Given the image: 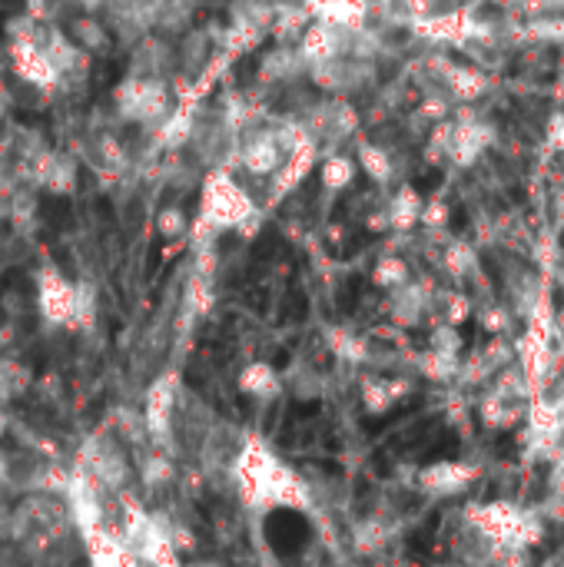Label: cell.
Returning a JSON list of instances; mask_svg holds the SVG:
<instances>
[{"mask_svg": "<svg viewBox=\"0 0 564 567\" xmlns=\"http://www.w3.org/2000/svg\"><path fill=\"white\" fill-rule=\"evenodd\" d=\"M229 475L236 482L239 502L256 515L312 512L309 482L289 462H283L259 435H243Z\"/></svg>", "mask_w": 564, "mask_h": 567, "instance_id": "cell-1", "label": "cell"}, {"mask_svg": "<svg viewBox=\"0 0 564 567\" xmlns=\"http://www.w3.org/2000/svg\"><path fill=\"white\" fill-rule=\"evenodd\" d=\"M259 219L263 216H259L249 189H243V183L229 169H213L203 179V189H199V216H196V223L189 229L199 239L196 249H206V243L216 239L219 233L253 236L259 229Z\"/></svg>", "mask_w": 564, "mask_h": 567, "instance_id": "cell-2", "label": "cell"}, {"mask_svg": "<svg viewBox=\"0 0 564 567\" xmlns=\"http://www.w3.org/2000/svg\"><path fill=\"white\" fill-rule=\"evenodd\" d=\"M37 312L60 329H90L96 319V292L90 282H70L57 266L37 272Z\"/></svg>", "mask_w": 564, "mask_h": 567, "instance_id": "cell-3", "label": "cell"}, {"mask_svg": "<svg viewBox=\"0 0 564 567\" xmlns=\"http://www.w3.org/2000/svg\"><path fill=\"white\" fill-rule=\"evenodd\" d=\"M113 100L116 116L126 123H160L170 113V86L163 76H126Z\"/></svg>", "mask_w": 564, "mask_h": 567, "instance_id": "cell-4", "label": "cell"}, {"mask_svg": "<svg viewBox=\"0 0 564 567\" xmlns=\"http://www.w3.org/2000/svg\"><path fill=\"white\" fill-rule=\"evenodd\" d=\"M76 468H83L106 495H120L126 488V482L133 478V465H130L123 445L116 439H103V435L83 442Z\"/></svg>", "mask_w": 564, "mask_h": 567, "instance_id": "cell-5", "label": "cell"}, {"mask_svg": "<svg viewBox=\"0 0 564 567\" xmlns=\"http://www.w3.org/2000/svg\"><path fill=\"white\" fill-rule=\"evenodd\" d=\"M176 409H180V379L173 372H163L160 379H153V385L143 395V429L153 442H163L176 422Z\"/></svg>", "mask_w": 564, "mask_h": 567, "instance_id": "cell-6", "label": "cell"}, {"mask_svg": "<svg viewBox=\"0 0 564 567\" xmlns=\"http://www.w3.org/2000/svg\"><path fill=\"white\" fill-rule=\"evenodd\" d=\"M83 551H86V567H143L126 538L120 535L116 525H93L80 532Z\"/></svg>", "mask_w": 564, "mask_h": 567, "instance_id": "cell-7", "label": "cell"}, {"mask_svg": "<svg viewBox=\"0 0 564 567\" xmlns=\"http://www.w3.org/2000/svg\"><path fill=\"white\" fill-rule=\"evenodd\" d=\"M236 159L249 176H276L286 163V146L279 130H259L246 133L236 146Z\"/></svg>", "mask_w": 564, "mask_h": 567, "instance_id": "cell-8", "label": "cell"}, {"mask_svg": "<svg viewBox=\"0 0 564 567\" xmlns=\"http://www.w3.org/2000/svg\"><path fill=\"white\" fill-rule=\"evenodd\" d=\"M469 522L475 525V532L482 538H489L492 545H505L512 548L525 515L512 505V502H492V505H479L469 512Z\"/></svg>", "mask_w": 564, "mask_h": 567, "instance_id": "cell-9", "label": "cell"}, {"mask_svg": "<svg viewBox=\"0 0 564 567\" xmlns=\"http://www.w3.org/2000/svg\"><path fill=\"white\" fill-rule=\"evenodd\" d=\"M302 7L312 20L339 30H362L369 17V0H302Z\"/></svg>", "mask_w": 564, "mask_h": 567, "instance_id": "cell-10", "label": "cell"}, {"mask_svg": "<svg viewBox=\"0 0 564 567\" xmlns=\"http://www.w3.org/2000/svg\"><path fill=\"white\" fill-rule=\"evenodd\" d=\"M475 478V468L465 462H435L419 472V485L429 495H455Z\"/></svg>", "mask_w": 564, "mask_h": 567, "instance_id": "cell-11", "label": "cell"}, {"mask_svg": "<svg viewBox=\"0 0 564 567\" xmlns=\"http://www.w3.org/2000/svg\"><path fill=\"white\" fill-rule=\"evenodd\" d=\"M442 80L445 90L455 103H475L489 93V76L479 66H459V63H442Z\"/></svg>", "mask_w": 564, "mask_h": 567, "instance_id": "cell-12", "label": "cell"}, {"mask_svg": "<svg viewBox=\"0 0 564 567\" xmlns=\"http://www.w3.org/2000/svg\"><path fill=\"white\" fill-rule=\"evenodd\" d=\"M236 382H239V392L249 395V399H256V402H269V399L283 395V389H286L283 375L269 362H263V359L246 362Z\"/></svg>", "mask_w": 564, "mask_h": 567, "instance_id": "cell-13", "label": "cell"}, {"mask_svg": "<svg viewBox=\"0 0 564 567\" xmlns=\"http://www.w3.org/2000/svg\"><path fill=\"white\" fill-rule=\"evenodd\" d=\"M33 169H37V179L50 189V193H57V196H66V193H73L76 189V163L70 159V156H60V153H40L37 159H33Z\"/></svg>", "mask_w": 564, "mask_h": 567, "instance_id": "cell-14", "label": "cell"}, {"mask_svg": "<svg viewBox=\"0 0 564 567\" xmlns=\"http://www.w3.org/2000/svg\"><path fill=\"white\" fill-rule=\"evenodd\" d=\"M422 206H425V199H422V193H419L416 186H399V189L392 193L389 206L382 209V213H386V226L396 229V233L416 229L419 219H422Z\"/></svg>", "mask_w": 564, "mask_h": 567, "instance_id": "cell-15", "label": "cell"}, {"mask_svg": "<svg viewBox=\"0 0 564 567\" xmlns=\"http://www.w3.org/2000/svg\"><path fill=\"white\" fill-rule=\"evenodd\" d=\"M309 70V63L302 60V53L296 47H283V50H273L266 53L263 60V80L266 83H289L296 80V73Z\"/></svg>", "mask_w": 564, "mask_h": 567, "instance_id": "cell-16", "label": "cell"}, {"mask_svg": "<svg viewBox=\"0 0 564 567\" xmlns=\"http://www.w3.org/2000/svg\"><path fill=\"white\" fill-rule=\"evenodd\" d=\"M356 163H359V166H362V173H366L372 183H379V186L392 183V176H396V163H392L389 150H386V146H379V143L362 140V143H359V150H356Z\"/></svg>", "mask_w": 564, "mask_h": 567, "instance_id": "cell-17", "label": "cell"}, {"mask_svg": "<svg viewBox=\"0 0 564 567\" xmlns=\"http://www.w3.org/2000/svg\"><path fill=\"white\" fill-rule=\"evenodd\" d=\"M562 422H564V412L562 405H555V402H548V399H542V395H535L532 399V405H529V429H532V435L535 439H558L562 435Z\"/></svg>", "mask_w": 564, "mask_h": 567, "instance_id": "cell-18", "label": "cell"}, {"mask_svg": "<svg viewBox=\"0 0 564 567\" xmlns=\"http://www.w3.org/2000/svg\"><path fill=\"white\" fill-rule=\"evenodd\" d=\"M409 392L406 382H389V379H369L362 385V405L372 412V415H386L402 395Z\"/></svg>", "mask_w": 564, "mask_h": 567, "instance_id": "cell-19", "label": "cell"}, {"mask_svg": "<svg viewBox=\"0 0 564 567\" xmlns=\"http://www.w3.org/2000/svg\"><path fill=\"white\" fill-rule=\"evenodd\" d=\"M30 369L17 359H0V405H10L30 392Z\"/></svg>", "mask_w": 564, "mask_h": 567, "instance_id": "cell-20", "label": "cell"}, {"mask_svg": "<svg viewBox=\"0 0 564 567\" xmlns=\"http://www.w3.org/2000/svg\"><path fill=\"white\" fill-rule=\"evenodd\" d=\"M319 176H322V186H326V189L342 193V189H349L352 179H356V159L346 156V153H332V156L322 159Z\"/></svg>", "mask_w": 564, "mask_h": 567, "instance_id": "cell-21", "label": "cell"}, {"mask_svg": "<svg viewBox=\"0 0 564 567\" xmlns=\"http://www.w3.org/2000/svg\"><path fill=\"white\" fill-rule=\"evenodd\" d=\"M372 282L379 286V289H399V286H406L409 282V266H406V259H399V256H386V259H379L376 262V269H372Z\"/></svg>", "mask_w": 564, "mask_h": 567, "instance_id": "cell-22", "label": "cell"}, {"mask_svg": "<svg viewBox=\"0 0 564 567\" xmlns=\"http://www.w3.org/2000/svg\"><path fill=\"white\" fill-rule=\"evenodd\" d=\"M136 472H140L146 488H163L173 478V462L163 452H153V455L143 458V465H136Z\"/></svg>", "mask_w": 564, "mask_h": 567, "instance_id": "cell-23", "label": "cell"}, {"mask_svg": "<svg viewBox=\"0 0 564 567\" xmlns=\"http://www.w3.org/2000/svg\"><path fill=\"white\" fill-rule=\"evenodd\" d=\"M442 262H445V269H449L452 276H469L472 266H475V252H472L469 243H449Z\"/></svg>", "mask_w": 564, "mask_h": 567, "instance_id": "cell-24", "label": "cell"}, {"mask_svg": "<svg viewBox=\"0 0 564 567\" xmlns=\"http://www.w3.org/2000/svg\"><path fill=\"white\" fill-rule=\"evenodd\" d=\"M156 229H160L163 239H180V236L189 233V219H186L183 209L170 206V209H160V213H156Z\"/></svg>", "mask_w": 564, "mask_h": 567, "instance_id": "cell-25", "label": "cell"}, {"mask_svg": "<svg viewBox=\"0 0 564 567\" xmlns=\"http://www.w3.org/2000/svg\"><path fill=\"white\" fill-rule=\"evenodd\" d=\"M110 43V33H106V27H100V23H93V20H80L76 23V47L86 53V50H103Z\"/></svg>", "mask_w": 564, "mask_h": 567, "instance_id": "cell-26", "label": "cell"}, {"mask_svg": "<svg viewBox=\"0 0 564 567\" xmlns=\"http://www.w3.org/2000/svg\"><path fill=\"white\" fill-rule=\"evenodd\" d=\"M432 349L435 352H445V355H459L462 352V336L455 332V326H439L435 332H432Z\"/></svg>", "mask_w": 564, "mask_h": 567, "instance_id": "cell-27", "label": "cell"}, {"mask_svg": "<svg viewBox=\"0 0 564 567\" xmlns=\"http://www.w3.org/2000/svg\"><path fill=\"white\" fill-rule=\"evenodd\" d=\"M419 223H422V226H429V229L445 226V223H449V203H445L442 196L425 199V206H422V219H419Z\"/></svg>", "mask_w": 564, "mask_h": 567, "instance_id": "cell-28", "label": "cell"}, {"mask_svg": "<svg viewBox=\"0 0 564 567\" xmlns=\"http://www.w3.org/2000/svg\"><path fill=\"white\" fill-rule=\"evenodd\" d=\"M469 312H472L469 296H462V292H449V296H445V322H449V326L465 322V319H469Z\"/></svg>", "mask_w": 564, "mask_h": 567, "instance_id": "cell-29", "label": "cell"}, {"mask_svg": "<svg viewBox=\"0 0 564 567\" xmlns=\"http://www.w3.org/2000/svg\"><path fill=\"white\" fill-rule=\"evenodd\" d=\"M545 143H548V150L564 153V110L552 113V120H548V130H545Z\"/></svg>", "mask_w": 564, "mask_h": 567, "instance_id": "cell-30", "label": "cell"}, {"mask_svg": "<svg viewBox=\"0 0 564 567\" xmlns=\"http://www.w3.org/2000/svg\"><path fill=\"white\" fill-rule=\"evenodd\" d=\"M505 322H509V319H505L502 309H489V312H485V329H489V332H502Z\"/></svg>", "mask_w": 564, "mask_h": 567, "instance_id": "cell-31", "label": "cell"}, {"mask_svg": "<svg viewBox=\"0 0 564 567\" xmlns=\"http://www.w3.org/2000/svg\"><path fill=\"white\" fill-rule=\"evenodd\" d=\"M3 432H7V412H3V405H0V439H3Z\"/></svg>", "mask_w": 564, "mask_h": 567, "instance_id": "cell-32", "label": "cell"}, {"mask_svg": "<svg viewBox=\"0 0 564 567\" xmlns=\"http://www.w3.org/2000/svg\"><path fill=\"white\" fill-rule=\"evenodd\" d=\"M558 468H562V472H564V449H562V452H558Z\"/></svg>", "mask_w": 564, "mask_h": 567, "instance_id": "cell-33", "label": "cell"}, {"mask_svg": "<svg viewBox=\"0 0 564 567\" xmlns=\"http://www.w3.org/2000/svg\"><path fill=\"white\" fill-rule=\"evenodd\" d=\"M502 567H522V561H509V565H502Z\"/></svg>", "mask_w": 564, "mask_h": 567, "instance_id": "cell-34", "label": "cell"}, {"mask_svg": "<svg viewBox=\"0 0 564 567\" xmlns=\"http://www.w3.org/2000/svg\"><path fill=\"white\" fill-rule=\"evenodd\" d=\"M562 435H564V422H562Z\"/></svg>", "mask_w": 564, "mask_h": 567, "instance_id": "cell-35", "label": "cell"}]
</instances>
